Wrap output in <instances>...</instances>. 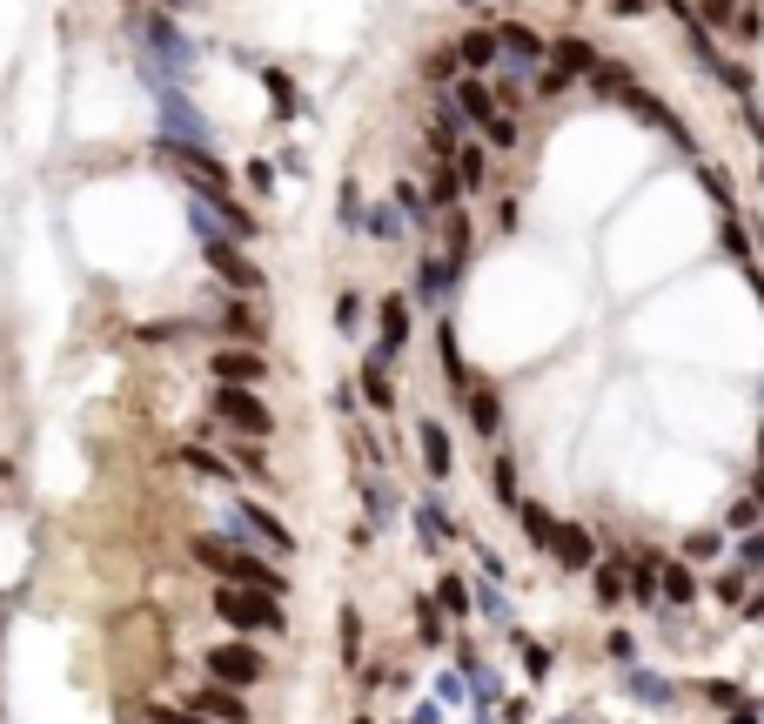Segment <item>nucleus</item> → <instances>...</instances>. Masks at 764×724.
I'll return each instance as SVG.
<instances>
[{"mask_svg":"<svg viewBox=\"0 0 764 724\" xmlns=\"http://www.w3.org/2000/svg\"><path fill=\"white\" fill-rule=\"evenodd\" d=\"M570 81H577V74H563V68H550V74H543V81H537V94H563V88H570Z\"/></svg>","mask_w":764,"mask_h":724,"instance_id":"a18cd8bd","label":"nucleus"},{"mask_svg":"<svg viewBox=\"0 0 764 724\" xmlns=\"http://www.w3.org/2000/svg\"><path fill=\"white\" fill-rule=\"evenodd\" d=\"M751 523H758V497H744L738 510H731V530H751Z\"/></svg>","mask_w":764,"mask_h":724,"instance_id":"c03bdc74","label":"nucleus"},{"mask_svg":"<svg viewBox=\"0 0 764 724\" xmlns=\"http://www.w3.org/2000/svg\"><path fill=\"white\" fill-rule=\"evenodd\" d=\"M208 409H215V416H222L235 436H248V443H269V436H275V409L262 403L255 389H228V383H215Z\"/></svg>","mask_w":764,"mask_h":724,"instance_id":"20e7f679","label":"nucleus"},{"mask_svg":"<svg viewBox=\"0 0 764 724\" xmlns=\"http://www.w3.org/2000/svg\"><path fill=\"white\" fill-rule=\"evenodd\" d=\"M423 74H429V81H450V88H456V81H463V61H456V47L429 54V61H423Z\"/></svg>","mask_w":764,"mask_h":724,"instance_id":"c756f323","label":"nucleus"},{"mask_svg":"<svg viewBox=\"0 0 764 724\" xmlns=\"http://www.w3.org/2000/svg\"><path fill=\"white\" fill-rule=\"evenodd\" d=\"M450 168H456V181H463V195H470V188H483V181H490V148L463 141V148L450 155Z\"/></svg>","mask_w":764,"mask_h":724,"instance_id":"dca6fc26","label":"nucleus"},{"mask_svg":"<svg viewBox=\"0 0 764 724\" xmlns=\"http://www.w3.org/2000/svg\"><path fill=\"white\" fill-rule=\"evenodd\" d=\"M450 282H456L450 262H443V255H423V269H416V302H429V309H436V302L450 295Z\"/></svg>","mask_w":764,"mask_h":724,"instance_id":"2eb2a0df","label":"nucleus"},{"mask_svg":"<svg viewBox=\"0 0 764 724\" xmlns=\"http://www.w3.org/2000/svg\"><path fill=\"white\" fill-rule=\"evenodd\" d=\"M456 195H463L456 168H450V161H436V175H429V195H423V202H429V208H456Z\"/></svg>","mask_w":764,"mask_h":724,"instance_id":"b1692460","label":"nucleus"},{"mask_svg":"<svg viewBox=\"0 0 764 724\" xmlns=\"http://www.w3.org/2000/svg\"><path fill=\"white\" fill-rule=\"evenodd\" d=\"M202 664H208V684H228V691H248V684H262V671H269L255 644H215Z\"/></svg>","mask_w":764,"mask_h":724,"instance_id":"423d86ee","label":"nucleus"},{"mask_svg":"<svg viewBox=\"0 0 764 724\" xmlns=\"http://www.w3.org/2000/svg\"><path fill=\"white\" fill-rule=\"evenodd\" d=\"M463 409H470V423H476L483 436L503 430V403H496V389H490V383H470V389H463Z\"/></svg>","mask_w":764,"mask_h":724,"instance_id":"4468645a","label":"nucleus"},{"mask_svg":"<svg viewBox=\"0 0 764 724\" xmlns=\"http://www.w3.org/2000/svg\"><path fill=\"white\" fill-rule=\"evenodd\" d=\"M630 691H637V698H651V704H671V684L644 678V671H630Z\"/></svg>","mask_w":764,"mask_h":724,"instance_id":"e433bc0d","label":"nucleus"},{"mask_svg":"<svg viewBox=\"0 0 764 724\" xmlns=\"http://www.w3.org/2000/svg\"><path fill=\"white\" fill-rule=\"evenodd\" d=\"M724 255H738V262H751V242H744V222H724Z\"/></svg>","mask_w":764,"mask_h":724,"instance_id":"ea45409f","label":"nucleus"},{"mask_svg":"<svg viewBox=\"0 0 764 724\" xmlns=\"http://www.w3.org/2000/svg\"><path fill=\"white\" fill-rule=\"evenodd\" d=\"M523 128H517V114H496L490 128H483V148H517Z\"/></svg>","mask_w":764,"mask_h":724,"instance_id":"c85d7f7f","label":"nucleus"},{"mask_svg":"<svg viewBox=\"0 0 764 724\" xmlns=\"http://www.w3.org/2000/svg\"><path fill=\"white\" fill-rule=\"evenodd\" d=\"M376 322H382V336H376V362H396V356L409 349V302H403V295H382Z\"/></svg>","mask_w":764,"mask_h":724,"instance_id":"1a4fd4ad","label":"nucleus"},{"mask_svg":"<svg viewBox=\"0 0 764 724\" xmlns=\"http://www.w3.org/2000/svg\"><path fill=\"white\" fill-rule=\"evenodd\" d=\"M744 570H764V537H751V543H744Z\"/></svg>","mask_w":764,"mask_h":724,"instance_id":"de8ad7c7","label":"nucleus"},{"mask_svg":"<svg viewBox=\"0 0 764 724\" xmlns=\"http://www.w3.org/2000/svg\"><path fill=\"white\" fill-rule=\"evenodd\" d=\"M155 101H161V121H168L161 141H195V148H208V121H202V108H195L188 94L168 88V94H155Z\"/></svg>","mask_w":764,"mask_h":724,"instance_id":"0eeeda50","label":"nucleus"},{"mask_svg":"<svg viewBox=\"0 0 764 724\" xmlns=\"http://www.w3.org/2000/svg\"><path fill=\"white\" fill-rule=\"evenodd\" d=\"M362 235H369V242H396V235H403V208L396 202L362 208Z\"/></svg>","mask_w":764,"mask_h":724,"instance_id":"a211bd4d","label":"nucleus"},{"mask_svg":"<svg viewBox=\"0 0 764 724\" xmlns=\"http://www.w3.org/2000/svg\"><path fill=\"white\" fill-rule=\"evenodd\" d=\"M731 34H738V41H758V7H744L738 21H731Z\"/></svg>","mask_w":764,"mask_h":724,"instance_id":"37998d69","label":"nucleus"},{"mask_svg":"<svg viewBox=\"0 0 764 724\" xmlns=\"http://www.w3.org/2000/svg\"><path fill=\"white\" fill-rule=\"evenodd\" d=\"M396 208H403V222H429V202L409 188V181H396Z\"/></svg>","mask_w":764,"mask_h":724,"instance_id":"c9c22d12","label":"nucleus"},{"mask_svg":"<svg viewBox=\"0 0 764 724\" xmlns=\"http://www.w3.org/2000/svg\"><path fill=\"white\" fill-rule=\"evenodd\" d=\"M657 597L691 604V564H684V557H664V570H657Z\"/></svg>","mask_w":764,"mask_h":724,"instance_id":"412c9836","label":"nucleus"},{"mask_svg":"<svg viewBox=\"0 0 764 724\" xmlns=\"http://www.w3.org/2000/svg\"><path fill=\"white\" fill-rule=\"evenodd\" d=\"M141 724H208V718H202V711H188V704H148Z\"/></svg>","mask_w":764,"mask_h":724,"instance_id":"cd10ccee","label":"nucleus"},{"mask_svg":"<svg viewBox=\"0 0 764 724\" xmlns=\"http://www.w3.org/2000/svg\"><path fill=\"white\" fill-rule=\"evenodd\" d=\"M188 550H195V564H202V570H215L222 584L269 590V597H282V590H289V577H282V570H275V564H262V557H255L248 543H235V537H195Z\"/></svg>","mask_w":764,"mask_h":724,"instance_id":"f257e3e1","label":"nucleus"},{"mask_svg":"<svg viewBox=\"0 0 764 724\" xmlns=\"http://www.w3.org/2000/svg\"><path fill=\"white\" fill-rule=\"evenodd\" d=\"M456 61H463V68H496V27H470V34L456 41Z\"/></svg>","mask_w":764,"mask_h":724,"instance_id":"f3484780","label":"nucleus"},{"mask_svg":"<svg viewBox=\"0 0 764 724\" xmlns=\"http://www.w3.org/2000/svg\"><path fill=\"white\" fill-rule=\"evenodd\" d=\"M336 322H342V329H356V322H362V295H356V289H342V302H336Z\"/></svg>","mask_w":764,"mask_h":724,"instance_id":"a19ab883","label":"nucleus"},{"mask_svg":"<svg viewBox=\"0 0 764 724\" xmlns=\"http://www.w3.org/2000/svg\"><path fill=\"white\" fill-rule=\"evenodd\" d=\"M215 383H228V389H255L262 376H269V362L255 356V349H215Z\"/></svg>","mask_w":764,"mask_h":724,"instance_id":"9d476101","label":"nucleus"},{"mask_svg":"<svg viewBox=\"0 0 764 724\" xmlns=\"http://www.w3.org/2000/svg\"><path fill=\"white\" fill-rule=\"evenodd\" d=\"M436 604H443V611H463V584H456V577H443V590H436Z\"/></svg>","mask_w":764,"mask_h":724,"instance_id":"79ce46f5","label":"nucleus"},{"mask_svg":"<svg viewBox=\"0 0 764 724\" xmlns=\"http://www.w3.org/2000/svg\"><path fill=\"white\" fill-rule=\"evenodd\" d=\"M181 463H188L195 476H215V483H222V476H235V463H228V456H215V450H202V443H188V450H181Z\"/></svg>","mask_w":764,"mask_h":724,"instance_id":"a878e982","label":"nucleus"},{"mask_svg":"<svg viewBox=\"0 0 764 724\" xmlns=\"http://www.w3.org/2000/svg\"><path fill=\"white\" fill-rule=\"evenodd\" d=\"M697 14V27H704V34H711V27H731L738 21V7H731V0H704V7H691Z\"/></svg>","mask_w":764,"mask_h":724,"instance_id":"473e14b6","label":"nucleus"},{"mask_svg":"<svg viewBox=\"0 0 764 724\" xmlns=\"http://www.w3.org/2000/svg\"><path fill=\"white\" fill-rule=\"evenodd\" d=\"M711 550H724V543L711 537V530H704V537H691V543H684V564H711Z\"/></svg>","mask_w":764,"mask_h":724,"instance_id":"4c0bfd02","label":"nucleus"},{"mask_svg":"<svg viewBox=\"0 0 764 724\" xmlns=\"http://www.w3.org/2000/svg\"><path fill=\"white\" fill-rule=\"evenodd\" d=\"M148 7H161V14H168V7H188V0H148Z\"/></svg>","mask_w":764,"mask_h":724,"instance_id":"8fccbe9b","label":"nucleus"},{"mask_svg":"<svg viewBox=\"0 0 764 724\" xmlns=\"http://www.w3.org/2000/svg\"><path fill=\"white\" fill-rule=\"evenodd\" d=\"M758 188H764V161H758Z\"/></svg>","mask_w":764,"mask_h":724,"instance_id":"3c124183","label":"nucleus"},{"mask_svg":"<svg viewBox=\"0 0 764 724\" xmlns=\"http://www.w3.org/2000/svg\"><path fill=\"white\" fill-rule=\"evenodd\" d=\"M362 396H369V409H396V389H389V362H362Z\"/></svg>","mask_w":764,"mask_h":724,"instance_id":"aec40b11","label":"nucleus"},{"mask_svg":"<svg viewBox=\"0 0 764 724\" xmlns=\"http://www.w3.org/2000/svg\"><path fill=\"white\" fill-rule=\"evenodd\" d=\"M550 557H557L563 570H597V550H590V530H577V523H557V537H550Z\"/></svg>","mask_w":764,"mask_h":724,"instance_id":"ddd939ff","label":"nucleus"},{"mask_svg":"<svg viewBox=\"0 0 764 724\" xmlns=\"http://www.w3.org/2000/svg\"><path fill=\"white\" fill-rule=\"evenodd\" d=\"M624 108L637 114V121H651V128H657V135H664V141H677V148H684V155H691V128H684V121H677V108H671V101H657V94H644V88H630V94H624Z\"/></svg>","mask_w":764,"mask_h":724,"instance_id":"6e6552de","label":"nucleus"},{"mask_svg":"<svg viewBox=\"0 0 764 724\" xmlns=\"http://www.w3.org/2000/svg\"><path fill=\"white\" fill-rule=\"evenodd\" d=\"M550 61H557L563 74H597V47L570 34V41H557V47H550Z\"/></svg>","mask_w":764,"mask_h":724,"instance_id":"6ab92c4d","label":"nucleus"},{"mask_svg":"<svg viewBox=\"0 0 764 724\" xmlns=\"http://www.w3.org/2000/svg\"><path fill=\"white\" fill-rule=\"evenodd\" d=\"M450 101L463 108V121H476V128H490L496 114H503V108H496V94L483 88V74H463V81L450 88Z\"/></svg>","mask_w":764,"mask_h":724,"instance_id":"f8f14e48","label":"nucleus"},{"mask_svg":"<svg viewBox=\"0 0 764 724\" xmlns=\"http://www.w3.org/2000/svg\"><path fill=\"white\" fill-rule=\"evenodd\" d=\"M222 329H228V336H242V342H255V336H262V322L248 316L242 302H228V309H222Z\"/></svg>","mask_w":764,"mask_h":724,"instance_id":"7c9ffc66","label":"nucleus"},{"mask_svg":"<svg viewBox=\"0 0 764 724\" xmlns=\"http://www.w3.org/2000/svg\"><path fill=\"white\" fill-rule=\"evenodd\" d=\"M248 188H275V168H269V161H248Z\"/></svg>","mask_w":764,"mask_h":724,"instance_id":"49530a36","label":"nucleus"},{"mask_svg":"<svg viewBox=\"0 0 764 724\" xmlns=\"http://www.w3.org/2000/svg\"><path fill=\"white\" fill-rule=\"evenodd\" d=\"M342 222H349V228H362V195H356V181H342Z\"/></svg>","mask_w":764,"mask_h":724,"instance_id":"58836bf2","label":"nucleus"},{"mask_svg":"<svg viewBox=\"0 0 764 724\" xmlns=\"http://www.w3.org/2000/svg\"><path fill=\"white\" fill-rule=\"evenodd\" d=\"M590 88L604 94V101H624V94L637 88V81H630V68H624V61H597V74H590Z\"/></svg>","mask_w":764,"mask_h":724,"instance_id":"4be33fe9","label":"nucleus"},{"mask_svg":"<svg viewBox=\"0 0 764 724\" xmlns=\"http://www.w3.org/2000/svg\"><path fill=\"white\" fill-rule=\"evenodd\" d=\"M758 456H764V436H758Z\"/></svg>","mask_w":764,"mask_h":724,"instance_id":"603ef678","label":"nucleus"},{"mask_svg":"<svg viewBox=\"0 0 764 724\" xmlns=\"http://www.w3.org/2000/svg\"><path fill=\"white\" fill-rule=\"evenodd\" d=\"M155 161H168V168H181V181H188V195H195V202H235V195H228V188H235V181H228V168L215 155H208V148H195V141H155Z\"/></svg>","mask_w":764,"mask_h":724,"instance_id":"f03ea898","label":"nucleus"},{"mask_svg":"<svg viewBox=\"0 0 764 724\" xmlns=\"http://www.w3.org/2000/svg\"><path fill=\"white\" fill-rule=\"evenodd\" d=\"M610 7H617V14H644V0H610Z\"/></svg>","mask_w":764,"mask_h":724,"instance_id":"09e8293b","label":"nucleus"},{"mask_svg":"<svg viewBox=\"0 0 764 724\" xmlns=\"http://www.w3.org/2000/svg\"><path fill=\"white\" fill-rule=\"evenodd\" d=\"M517 510H523V530H530V543H543V550H550V537H557V517H550L543 503H517Z\"/></svg>","mask_w":764,"mask_h":724,"instance_id":"bb28decb","label":"nucleus"},{"mask_svg":"<svg viewBox=\"0 0 764 724\" xmlns=\"http://www.w3.org/2000/svg\"><path fill=\"white\" fill-rule=\"evenodd\" d=\"M423 463H429V476H450V436H443V423H423Z\"/></svg>","mask_w":764,"mask_h":724,"instance_id":"393cba45","label":"nucleus"},{"mask_svg":"<svg viewBox=\"0 0 764 724\" xmlns=\"http://www.w3.org/2000/svg\"><path fill=\"white\" fill-rule=\"evenodd\" d=\"M215 617L235 631H289V611L269 590H242V584H215Z\"/></svg>","mask_w":764,"mask_h":724,"instance_id":"7ed1b4c3","label":"nucleus"},{"mask_svg":"<svg viewBox=\"0 0 764 724\" xmlns=\"http://www.w3.org/2000/svg\"><path fill=\"white\" fill-rule=\"evenodd\" d=\"M597 597H604V611L624 604V564H597Z\"/></svg>","mask_w":764,"mask_h":724,"instance_id":"2f4dec72","label":"nucleus"},{"mask_svg":"<svg viewBox=\"0 0 764 724\" xmlns=\"http://www.w3.org/2000/svg\"><path fill=\"white\" fill-rule=\"evenodd\" d=\"M697 181H704V195L718 208H731V175H724V168H697Z\"/></svg>","mask_w":764,"mask_h":724,"instance_id":"72a5a7b5","label":"nucleus"},{"mask_svg":"<svg viewBox=\"0 0 764 724\" xmlns=\"http://www.w3.org/2000/svg\"><path fill=\"white\" fill-rule=\"evenodd\" d=\"M188 711H202L208 724H248V704H242V691H228V684H202Z\"/></svg>","mask_w":764,"mask_h":724,"instance_id":"9b49d317","label":"nucleus"},{"mask_svg":"<svg viewBox=\"0 0 764 724\" xmlns=\"http://www.w3.org/2000/svg\"><path fill=\"white\" fill-rule=\"evenodd\" d=\"M262 88H269V101H275V114H282V121L302 108V94H295V81H289L282 68H262Z\"/></svg>","mask_w":764,"mask_h":724,"instance_id":"5701e85b","label":"nucleus"},{"mask_svg":"<svg viewBox=\"0 0 764 724\" xmlns=\"http://www.w3.org/2000/svg\"><path fill=\"white\" fill-rule=\"evenodd\" d=\"M228 463H235L242 476H262V483H269V456H262V450H248V443H235V456H228Z\"/></svg>","mask_w":764,"mask_h":724,"instance_id":"f704fd0d","label":"nucleus"},{"mask_svg":"<svg viewBox=\"0 0 764 724\" xmlns=\"http://www.w3.org/2000/svg\"><path fill=\"white\" fill-rule=\"evenodd\" d=\"M228 537L235 543H269V550H282V557L295 550L289 523L275 517V510H262V503H228Z\"/></svg>","mask_w":764,"mask_h":724,"instance_id":"39448f33","label":"nucleus"}]
</instances>
